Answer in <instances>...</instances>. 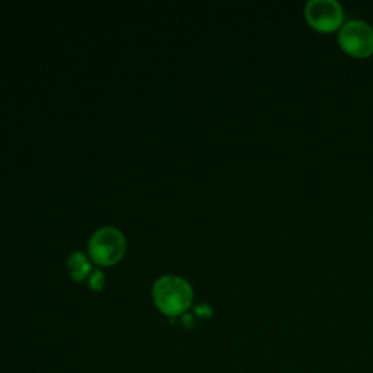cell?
<instances>
[{
    "mask_svg": "<svg viewBox=\"0 0 373 373\" xmlns=\"http://www.w3.org/2000/svg\"><path fill=\"white\" fill-rule=\"evenodd\" d=\"M155 305L168 316L185 313L194 299V292L188 281L179 276H162L152 287Z\"/></svg>",
    "mask_w": 373,
    "mask_h": 373,
    "instance_id": "1",
    "label": "cell"
},
{
    "mask_svg": "<svg viewBox=\"0 0 373 373\" xmlns=\"http://www.w3.org/2000/svg\"><path fill=\"white\" fill-rule=\"evenodd\" d=\"M126 236L117 228H103L90 236L88 250L92 261L99 266L116 264L126 253Z\"/></svg>",
    "mask_w": 373,
    "mask_h": 373,
    "instance_id": "2",
    "label": "cell"
},
{
    "mask_svg": "<svg viewBox=\"0 0 373 373\" xmlns=\"http://www.w3.org/2000/svg\"><path fill=\"white\" fill-rule=\"evenodd\" d=\"M338 44L352 57L368 59L373 54V28L365 21H348L338 32Z\"/></svg>",
    "mask_w": 373,
    "mask_h": 373,
    "instance_id": "3",
    "label": "cell"
},
{
    "mask_svg": "<svg viewBox=\"0 0 373 373\" xmlns=\"http://www.w3.org/2000/svg\"><path fill=\"white\" fill-rule=\"evenodd\" d=\"M308 24L320 32H334L343 27L344 12L335 0H311L305 6Z\"/></svg>",
    "mask_w": 373,
    "mask_h": 373,
    "instance_id": "4",
    "label": "cell"
},
{
    "mask_svg": "<svg viewBox=\"0 0 373 373\" xmlns=\"http://www.w3.org/2000/svg\"><path fill=\"white\" fill-rule=\"evenodd\" d=\"M67 268H69L70 276L75 280L82 281L88 277V274H90V271H92V264H90L88 257L83 253L76 251V253H72L69 259H67Z\"/></svg>",
    "mask_w": 373,
    "mask_h": 373,
    "instance_id": "5",
    "label": "cell"
},
{
    "mask_svg": "<svg viewBox=\"0 0 373 373\" xmlns=\"http://www.w3.org/2000/svg\"><path fill=\"white\" fill-rule=\"evenodd\" d=\"M89 286L94 290H103L105 286V274L103 270H92L89 274Z\"/></svg>",
    "mask_w": 373,
    "mask_h": 373,
    "instance_id": "6",
    "label": "cell"
},
{
    "mask_svg": "<svg viewBox=\"0 0 373 373\" xmlns=\"http://www.w3.org/2000/svg\"><path fill=\"white\" fill-rule=\"evenodd\" d=\"M194 312H196V315L201 316V318H210L211 313H213L211 308L209 307L207 303H200V305H197V307L194 308Z\"/></svg>",
    "mask_w": 373,
    "mask_h": 373,
    "instance_id": "7",
    "label": "cell"
},
{
    "mask_svg": "<svg viewBox=\"0 0 373 373\" xmlns=\"http://www.w3.org/2000/svg\"><path fill=\"white\" fill-rule=\"evenodd\" d=\"M181 325L184 326V329H191V326H194V318L191 313H183L181 315V320H179Z\"/></svg>",
    "mask_w": 373,
    "mask_h": 373,
    "instance_id": "8",
    "label": "cell"
}]
</instances>
